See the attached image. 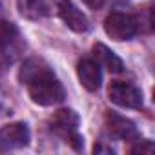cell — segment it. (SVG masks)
I'll list each match as a JSON object with an SVG mask.
<instances>
[{
  "instance_id": "30bf717a",
  "label": "cell",
  "mask_w": 155,
  "mask_h": 155,
  "mask_svg": "<svg viewBox=\"0 0 155 155\" xmlns=\"http://www.w3.org/2000/svg\"><path fill=\"white\" fill-rule=\"evenodd\" d=\"M93 57H95V62L101 66V68H106L110 73H120L124 69V64L122 60L104 44L97 42L93 46Z\"/></svg>"
},
{
  "instance_id": "7c38bea8",
  "label": "cell",
  "mask_w": 155,
  "mask_h": 155,
  "mask_svg": "<svg viewBox=\"0 0 155 155\" xmlns=\"http://www.w3.org/2000/svg\"><path fill=\"white\" fill-rule=\"evenodd\" d=\"M133 142H137L135 146H131V153H151L153 151V142L151 140H140V139H137V140H133Z\"/></svg>"
},
{
  "instance_id": "9c48e42d",
  "label": "cell",
  "mask_w": 155,
  "mask_h": 155,
  "mask_svg": "<svg viewBox=\"0 0 155 155\" xmlns=\"http://www.w3.org/2000/svg\"><path fill=\"white\" fill-rule=\"evenodd\" d=\"M77 75H79L81 84L88 90V91H97L102 84V73H101V66L91 60V58H82L77 64Z\"/></svg>"
},
{
  "instance_id": "ba28073f",
  "label": "cell",
  "mask_w": 155,
  "mask_h": 155,
  "mask_svg": "<svg viewBox=\"0 0 155 155\" xmlns=\"http://www.w3.org/2000/svg\"><path fill=\"white\" fill-rule=\"evenodd\" d=\"M106 126H108L110 135H113V137H117V139H120V140H130V142H133V140L139 139V131H137L135 124H133L130 119H126V117H122V115H119V113L108 111V113H106Z\"/></svg>"
},
{
  "instance_id": "52a82bcc",
  "label": "cell",
  "mask_w": 155,
  "mask_h": 155,
  "mask_svg": "<svg viewBox=\"0 0 155 155\" xmlns=\"http://www.w3.org/2000/svg\"><path fill=\"white\" fill-rule=\"evenodd\" d=\"M31 131L24 122H13L0 130V153L13 151L29 144Z\"/></svg>"
},
{
  "instance_id": "7a4b0ae2",
  "label": "cell",
  "mask_w": 155,
  "mask_h": 155,
  "mask_svg": "<svg viewBox=\"0 0 155 155\" xmlns=\"http://www.w3.org/2000/svg\"><path fill=\"white\" fill-rule=\"evenodd\" d=\"M79 115L73 110H58L51 119H49V130L53 133H57L58 137H62L66 142H69L73 146V150L82 151L84 148V137L79 133Z\"/></svg>"
},
{
  "instance_id": "4fadbf2b",
  "label": "cell",
  "mask_w": 155,
  "mask_h": 155,
  "mask_svg": "<svg viewBox=\"0 0 155 155\" xmlns=\"http://www.w3.org/2000/svg\"><path fill=\"white\" fill-rule=\"evenodd\" d=\"M82 2L90 8V9H102L104 6H106V2H108V0H82Z\"/></svg>"
},
{
  "instance_id": "5b68a950",
  "label": "cell",
  "mask_w": 155,
  "mask_h": 155,
  "mask_svg": "<svg viewBox=\"0 0 155 155\" xmlns=\"http://www.w3.org/2000/svg\"><path fill=\"white\" fill-rule=\"evenodd\" d=\"M108 97L113 104L128 110H140L142 108V91L124 81H113L108 86Z\"/></svg>"
},
{
  "instance_id": "6da1fadb",
  "label": "cell",
  "mask_w": 155,
  "mask_h": 155,
  "mask_svg": "<svg viewBox=\"0 0 155 155\" xmlns=\"http://www.w3.org/2000/svg\"><path fill=\"white\" fill-rule=\"evenodd\" d=\"M18 81L35 104L53 106L66 97L58 77L42 58H28L18 71Z\"/></svg>"
},
{
  "instance_id": "277c9868",
  "label": "cell",
  "mask_w": 155,
  "mask_h": 155,
  "mask_svg": "<svg viewBox=\"0 0 155 155\" xmlns=\"http://www.w3.org/2000/svg\"><path fill=\"white\" fill-rule=\"evenodd\" d=\"M104 31L110 38L122 42V40H131L139 33V22L135 17L120 11H111L106 20H104Z\"/></svg>"
},
{
  "instance_id": "8fae6325",
  "label": "cell",
  "mask_w": 155,
  "mask_h": 155,
  "mask_svg": "<svg viewBox=\"0 0 155 155\" xmlns=\"http://www.w3.org/2000/svg\"><path fill=\"white\" fill-rule=\"evenodd\" d=\"M18 13L28 20H40L48 13L46 0H17Z\"/></svg>"
},
{
  "instance_id": "3957f363",
  "label": "cell",
  "mask_w": 155,
  "mask_h": 155,
  "mask_svg": "<svg viewBox=\"0 0 155 155\" xmlns=\"http://www.w3.org/2000/svg\"><path fill=\"white\" fill-rule=\"evenodd\" d=\"M26 48L18 28L13 22L0 20V68L13 64Z\"/></svg>"
},
{
  "instance_id": "8992f818",
  "label": "cell",
  "mask_w": 155,
  "mask_h": 155,
  "mask_svg": "<svg viewBox=\"0 0 155 155\" xmlns=\"http://www.w3.org/2000/svg\"><path fill=\"white\" fill-rule=\"evenodd\" d=\"M55 13L62 18V22L73 29L75 33H86L90 29V20L88 17L77 8L71 0H51Z\"/></svg>"
}]
</instances>
